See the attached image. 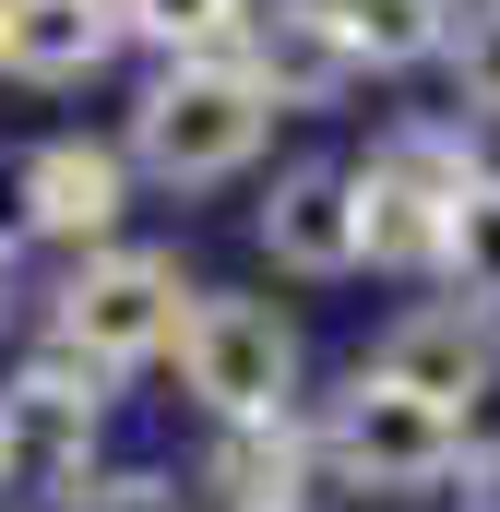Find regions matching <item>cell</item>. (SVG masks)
<instances>
[{
	"mask_svg": "<svg viewBox=\"0 0 500 512\" xmlns=\"http://www.w3.org/2000/svg\"><path fill=\"white\" fill-rule=\"evenodd\" d=\"M262 131H274V108H262V84L239 60H179L131 108V167L167 179V191H215V179H239L262 155Z\"/></svg>",
	"mask_w": 500,
	"mask_h": 512,
	"instance_id": "6da1fadb",
	"label": "cell"
},
{
	"mask_svg": "<svg viewBox=\"0 0 500 512\" xmlns=\"http://www.w3.org/2000/svg\"><path fill=\"white\" fill-rule=\"evenodd\" d=\"M477 179H489V167L465 155V131L405 120L370 167H358V251H370L381 274H441V251H453V203H465Z\"/></svg>",
	"mask_w": 500,
	"mask_h": 512,
	"instance_id": "7a4b0ae2",
	"label": "cell"
},
{
	"mask_svg": "<svg viewBox=\"0 0 500 512\" xmlns=\"http://www.w3.org/2000/svg\"><path fill=\"white\" fill-rule=\"evenodd\" d=\"M179 382L215 405V429H262L298 405V322L274 298H191L179 322Z\"/></svg>",
	"mask_w": 500,
	"mask_h": 512,
	"instance_id": "3957f363",
	"label": "cell"
},
{
	"mask_svg": "<svg viewBox=\"0 0 500 512\" xmlns=\"http://www.w3.org/2000/svg\"><path fill=\"white\" fill-rule=\"evenodd\" d=\"M96 417H108V370H84L72 346H48L24 382L0 393V489L12 501H60V489H96Z\"/></svg>",
	"mask_w": 500,
	"mask_h": 512,
	"instance_id": "277c9868",
	"label": "cell"
},
{
	"mask_svg": "<svg viewBox=\"0 0 500 512\" xmlns=\"http://www.w3.org/2000/svg\"><path fill=\"white\" fill-rule=\"evenodd\" d=\"M191 298H203V286L179 274V251H96L60 286V346H72L84 370H131V358L179 346Z\"/></svg>",
	"mask_w": 500,
	"mask_h": 512,
	"instance_id": "5b68a950",
	"label": "cell"
},
{
	"mask_svg": "<svg viewBox=\"0 0 500 512\" xmlns=\"http://www.w3.org/2000/svg\"><path fill=\"white\" fill-rule=\"evenodd\" d=\"M322 453L334 465H358L370 489H441V477H465V417H441V405H417V393L393 382H346V405H334V429H322Z\"/></svg>",
	"mask_w": 500,
	"mask_h": 512,
	"instance_id": "8992f818",
	"label": "cell"
},
{
	"mask_svg": "<svg viewBox=\"0 0 500 512\" xmlns=\"http://www.w3.org/2000/svg\"><path fill=\"white\" fill-rule=\"evenodd\" d=\"M227 60L262 84V108H334L358 84V48H346L334 0H250L239 36H227Z\"/></svg>",
	"mask_w": 500,
	"mask_h": 512,
	"instance_id": "52a82bcc",
	"label": "cell"
},
{
	"mask_svg": "<svg viewBox=\"0 0 500 512\" xmlns=\"http://www.w3.org/2000/svg\"><path fill=\"white\" fill-rule=\"evenodd\" d=\"M370 382L417 393V405H441V417H465V405H489V382H500V322L465 310V298H429V310H405V322L381 334Z\"/></svg>",
	"mask_w": 500,
	"mask_h": 512,
	"instance_id": "ba28073f",
	"label": "cell"
},
{
	"mask_svg": "<svg viewBox=\"0 0 500 512\" xmlns=\"http://www.w3.org/2000/svg\"><path fill=\"white\" fill-rule=\"evenodd\" d=\"M262 251L286 262V274H310V286H334V274H358V167H286L274 191H262Z\"/></svg>",
	"mask_w": 500,
	"mask_h": 512,
	"instance_id": "9c48e42d",
	"label": "cell"
},
{
	"mask_svg": "<svg viewBox=\"0 0 500 512\" xmlns=\"http://www.w3.org/2000/svg\"><path fill=\"white\" fill-rule=\"evenodd\" d=\"M120 0H0V72H24V84H84V72H108V48H120Z\"/></svg>",
	"mask_w": 500,
	"mask_h": 512,
	"instance_id": "30bf717a",
	"label": "cell"
},
{
	"mask_svg": "<svg viewBox=\"0 0 500 512\" xmlns=\"http://www.w3.org/2000/svg\"><path fill=\"white\" fill-rule=\"evenodd\" d=\"M131 215L120 143H36V239H108Z\"/></svg>",
	"mask_w": 500,
	"mask_h": 512,
	"instance_id": "8fae6325",
	"label": "cell"
},
{
	"mask_svg": "<svg viewBox=\"0 0 500 512\" xmlns=\"http://www.w3.org/2000/svg\"><path fill=\"white\" fill-rule=\"evenodd\" d=\"M227 512H310V441H298V417H262V429H215V465H203Z\"/></svg>",
	"mask_w": 500,
	"mask_h": 512,
	"instance_id": "7c38bea8",
	"label": "cell"
},
{
	"mask_svg": "<svg viewBox=\"0 0 500 512\" xmlns=\"http://www.w3.org/2000/svg\"><path fill=\"white\" fill-rule=\"evenodd\" d=\"M358 72H417V60H453L465 36V0H334Z\"/></svg>",
	"mask_w": 500,
	"mask_h": 512,
	"instance_id": "4fadbf2b",
	"label": "cell"
},
{
	"mask_svg": "<svg viewBox=\"0 0 500 512\" xmlns=\"http://www.w3.org/2000/svg\"><path fill=\"white\" fill-rule=\"evenodd\" d=\"M441 274H453L465 310H489V322H500V179H477V191L453 203V251H441Z\"/></svg>",
	"mask_w": 500,
	"mask_h": 512,
	"instance_id": "5bb4252c",
	"label": "cell"
},
{
	"mask_svg": "<svg viewBox=\"0 0 500 512\" xmlns=\"http://www.w3.org/2000/svg\"><path fill=\"white\" fill-rule=\"evenodd\" d=\"M239 12H250V0H120L131 36H155V48H179V60H227Z\"/></svg>",
	"mask_w": 500,
	"mask_h": 512,
	"instance_id": "9a60e30c",
	"label": "cell"
},
{
	"mask_svg": "<svg viewBox=\"0 0 500 512\" xmlns=\"http://www.w3.org/2000/svg\"><path fill=\"white\" fill-rule=\"evenodd\" d=\"M453 108L465 120H500V12H465V36H453Z\"/></svg>",
	"mask_w": 500,
	"mask_h": 512,
	"instance_id": "2e32d148",
	"label": "cell"
},
{
	"mask_svg": "<svg viewBox=\"0 0 500 512\" xmlns=\"http://www.w3.org/2000/svg\"><path fill=\"white\" fill-rule=\"evenodd\" d=\"M36 239V143H0V251Z\"/></svg>",
	"mask_w": 500,
	"mask_h": 512,
	"instance_id": "e0dca14e",
	"label": "cell"
},
{
	"mask_svg": "<svg viewBox=\"0 0 500 512\" xmlns=\"http://www.w3.org/2000/svg\"><path fill=\"white\" fill-rule=\"evenodd\" d=\"M72 512H191V489L179 477H96Z\"/></svg>",
	"mask_w": 500,
	"mask_h": 512,
	"instance_id": "ac0fdd59",
	"label": "cell"
},
{
	"mask_svg": "<svg viewBox=\"0 0 500 512\" xmlns=\"http://www.w3.org/2000/svg\"><path fill=\"white\" fill-rule=\"evenodd\" d=\"M453 501H465V512H500V441L465 453V489H453Z\"/></svg>",
	"mask_w": 500,
	"mask_h": 512,
	"instance_id": "d6986e66",
	"label": "cell"
},
{
	"mask_svg": "<svg viewBox=\"0 0 500 512\" xmlns=\"http://www.w3.org/2000/svg\"><path fill=\"white\" fill-rule=\"evenodd\" d=\"M0 322H12V251H0Z\"/></svg>",
	"mask_w": 500,
	"mask_h": 512,
	"instance_id": "ffe728a7",
	"label": "cell"
},
{
	"mask_svg": "<svg viewBox=\"0 0 500 512\" xmlns=\"http://www.w3.org/2000/svg\"><path fill=\"white\" fill-rule=\"evenodd\" d=\"M477 12H500V0H477Z\"/></svg>",
	"mask_w": 500,
	"mask_h": 512,
	"instance_id": "44dd1931",
	"label": "cell"
}]
</instances>
